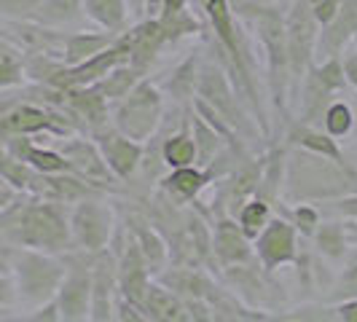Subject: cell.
<instances>
[{
  "label": "cell",
  "instance_id": "obj_18",
  "mask_svg": "<svg viewBox=\"0 0 357 322\" xmlns=\"http://www.w3.org/2000/svg\"><path fill=\"white\" fill-rule=\"evenodd\" d=\"M75 8H78V0H43L38 11H40V19L46 22H65L75 14Z\"/></svg>",
  "mask_w": 357,
  "mask_h": 322
},
{
  "label": "cell",
  "instance_id": "obj_15",
  "mask_svg": "<svg viewBox=\"0 0 357 322\" xmlns=\"http://www.w3.org/2000/svg\"><path fill=\"white\" fill-rule=\"evenodd\" d=\"M167 185L178 194V197H185V199H191L194 194H197L199 188L204 185V178L199 175L197 169H188V167H180L178 172L172 175V178L167 180Z\"/></svg>",
  "mask_w": 357,
  "mask_h": 322
},
{
  "label": "cell",
  "instance_id": "obj_5",
  "mask_svg": "<svg viewBox=\"0 0 357 322\" xmlns=\"http://www.w3.org/2000/svg\"><path fill=\"white\" fill-rule=\"evenodd\" d=\"M73 231L86 250H100L107 239V213L91 201L81 204L73 217Z\"/></svg>",
  "mask_w": 357,
  "mask_h": 322
},
{
  "label": "cell",
  "instance_id": "obj_29",
  "mask_svg": "<svg viewBox=\"0 0 357 322\" xmlns=\"http://www.w3.org/2000/svg\"><path fill=\"white\" fill-rule=\"evenodd\" d=\"M56 312H59V304L54 301V304H49L46 309H43V312H38V314H33V320H56V317H59Z\"/></svg>",
  "mask_w": 357,
  "mask_h": 322
},
{
  "label": "cell",
  "instance_id": "obj_17",
  "mask_svg": "<svg viewBox=\"0 0 357 322\" xmlns=\"http://www.w3.org/2000/svg\"><path fill=\"white\" fill-rule=\"evenodd\" d=\"M105 38L100 36H73L68 40V62H78V59H89L97 49H102Z\"/></svg>",
  "mask_w": 357,
  "mask_h": 322
},
{
  "label": "cell",
  "instance_id": "obj_3",
  "mask_svg": "<svg viewBox=\"0 0 357 322\" xmlns=\"http://www.w3.org/2000/svg\"><path fill=\"white\" fill-rule=\"evenodd\" d=\"M159 94L153 86H137L135 94L119 110V129H124L132 140H143L159 121Z\"/></svg>",
  "mask_w": 357,
  "mask_h": 322
},
{
  "label": "cell",
  "instance_id": "obj_12",
  "mask_svg": "<svg viewBox=\"0 0 357 322\" xmlns=\"http://www.w3.org/2000/svg\"><path fill=\"white\" fill-rule=\"evenodd\" d=\"M215 247H218L220 258H223L226 263L242 261V258L250 255V252H248V245H245V239H242V233L236 231L231 223H223V226H220L218 239H215Z\"/></svg>",
  "mask_w": 357,
  "mask_h": 322
},
{
  "label": "cell",
  "instance_id": "obj_32",
  "mask_svg": "<svg viewBox=\"0 0 357 322\" xmlns=\"http://www.w3.org/2000/svg\"><path fill=\"white\" fill-rule=\"evenodd\" d=\"M344 285H347V287H355V290H357V263L352 268H349V271H347V277H344Z\"/></svg>",
  "mask_w": 357,
  "mask_h": 322
},
{
  "label": "cell",
  "instance_id": "obj_30",
  "mask_svg": "<svg viewBox=\"0 0 357 322\" xmlns=\"http://www.w3.org/2000/svg\"><path fill=\"white\" fill-rule=\"evenodd\" d=\"M341 317H344V320H357V301L341 306Z\"/></svg>",
  "mask_w": 357,
  "mask_h": 322
},
{
  "label": "cell",
  "instance_id": "obj_1",
  "mask_svg": "<svg viewBox=\"0 0 357 322\" xmlns=\"http://www.w3.org/2000/svg\"><path fill=\"white\" fill-rule=\"evenodd\" d=\"M8 226H11L8 236L27 247L62 250L70 239L62 215L56 213V207L52 204H27L22 210H11Z\"/></svg>",
  "mask_w": 357,
  "mask_h": 322
},
{
  "label": "cell",
  "instance_id": "obj_27",
  "mask_svg": "<svg viewBox=\"0 0 357 322\" xmlns=\"http://www.w3.org/2000/svg\"><path fill=\"white\" fill-rule=\"evenodd\" d=\"M11 301H14V285L6 274H0V306L11 304Z\"/></svg>",
  "mask_w": 357,
  "mask_h": 322
},
{
  "label": "cell",
  "instance_id": "obj_9",
  "mask_svg": "<svg viewBox=\"0 0 357 322\" xmlns=\"http://www.w3.org/2000/svg\"><path fill=\"white\" fill-rule=\"evenodd\" d=\"M102 151H105V161H110V167L119 172V175H129L137 161H140V145L129 143L121 135H102Z\"/></svg>",
  "mask_w": 357,
  "mask_h": 322
},
{
  "label": "cell",
  "instance_id": "obj_33",
  "mask_svg": "<svg viewBox=\"0 0 357 322\" xmlns=\"http://www.w3.org/2000/svg\"><path fill=\"white\" fill-rule=\"evenodd\" d=\"M135 3H137V6H140V3H143V0H135Z\"/></svg>",
  "mask_w": 357,
  "mask_h": 322
},
{
  "label": "cell",
  "instance_id": "obj_19",
  "mask_svg": "<svg viewBox=\"0 0 357 322\" xmlns=\"http://www.w3.org/2000/svg\"><path fill=\"white\" fill-rule=\"evenodd\" d=\"M325 124H328V132L331 135H347L349 129H352V113H349V107L336 102V105L328 107V116H325Z\"/></svg>",
  "mask_w": 357,
  "mask_h": 322
},
{
  "label": "cell",
  "instance_id": "obj_28",
  "mask_svg": "<svg viewBox=\"0 0 357 322\" xmlns=\"http://www.w3.org/2000/svg\"><path fill=\"white\" fill-rule=\"evenodd\" d=\"M344 75L352 81V86L357 89V56H349V59L344 62Z\"/></svg>",
  "mask_w": 357,
  "mask_h": 322
},
{
  "label": "cell",
  "instance_id": "obj_2",
  "mask_svg": "<svg viewBox=\"0 0 357 322\" xmlns=\"http://www.w3.org/2000/svg\"><path fill=\"white\" fill-rule=\"evenodd\" d=\"M14 268H17L22 298L33 301V304L46 301L59 287V279H62V266L49 261L46 255H38V252H17Z\"/></svg>",
  "mask_w": 357,
  "mask_h": 322
},
{
  "label": "cell",
  "instance_id": "obj_8",
  "mask_svg": "<svg viewBox=\"0 0 357 322\" xmlns=\"http://www.w3.org/2000/svg\"><path fill=\"white\" fill-rule=\"evenodd\" d=\"M89 287L91 285L84 271H73L68 277V282L59 287V301L56 304H59L62 317L78 320V317L86 314V309H89Z\"/></svg>",
  "mask_w": 357,
  "mask_h": 322
},
{
  "label": "cell",
  "instance_id": "obj_22",
  "mask_svg": "<svg viewBox=\"0 0 357 322\" xmlns=\"http://www.w3.org/2000/svg\"><path fill=\"white\" fill-rule=\"evenodd\" d=\"M22 65H19L14 56L8 59H0V89H8V86H17L22 84Z\"/></svg>",
  "mask_w": 357,
  "mask_h": 322
},
{
  "label": "cell",
  "instance_id": "obj_6",
  "mask_svg": "<svg viewBox=\"0 0 357 322\" xmlns=\"http://www.w3.org/2000/svg\"><path fill=\"white\" fill-rule=\"evenodd\" d=\"M43 129L65 132V126H59L49 113H43L40 107L33 105H19L0 118L3 135H30V132H43Z\"/></svg>",
  "mask_w": 357,
  "mask_h": 322
},
{
  "label": "cell",
  "instance_id": "obj_14",
  "mask_svg": "<svg viewBox=\"0 0 357 322\" xmlns=\"http://www.w3.org/2000/svg\"><path fill=\"white\" fill-rule=\"evenodd\" d=\"M145 304H148L151 312H156V317H167V320H183V317H185L183 306H180L169 293L156 290V287H151V290L145 293Z\"/></svg>",
  "mask_w": 357,
  "mask_h": 322
},
{
  "label": "cell",
  "instance_id": "obj_25",
  "mask_svg": "<svg viewBox=\"0 0 357 322\" xmlns=\"http://www.w3.org/2000/svg\"><path fill=\"white\" fill-rule=\"evenodd\" d=\"M197 135H199V140H202V156L207 159V156L215 151V145H218V137H215L210 129H204L199 121H197Z\"/></svg>",
  "mask_w": 357,
  "mask_h": 322
},
{
  "label": "cell",
  "instance_id": "obj_26",
  "mask_svg": "<svg viewBox=\"0 0 357 322\" xmlns=\"http://www.w3.org/2000/svg\"><path fill=\"white\" fill-rule=\"evenodd\" d=\"M296 217H298V226H301V229H304L306 233H312L314 231V223H317V215H314V210H298V213H296Z\"/></svg>",
  "mask_w": 357,
  "mask_h": 322
},
{
  "label": "cell",
  "instance_id": "obj_20",
  "mask_svg": "<svg viewBox=\"0 0 357 322\" xmlns=\"http://www.w3.org/2000/svg\"><path fill=\"white\" fill-rule=\"evenodd\" d=\"M298 143L306 145L309 151H317V153H325V156H331V159L341 161V153L336 143L331 140V137H325V135H314V132H301L298 135Z\"/></svg>",
  "mask_w": 357,
  "mask_h": 322
},
{
  "label": "cell",
  "instance_id": "obj_10",
  "mask_svg": "<svg viewBox=\"0 0 357 322\" xmlns=\"http://www.w3.org/2000/svg\"><path fill=\"white\" fill-rule=\"evenodd\" d=\"M65 156L70 159V167H75L78 172H86L89 178H105V167L97 156V151L86 143H68L65 148Z\"/></svg>",
  "mask_w": 357,
  "mask_h": 322
},
{
  "label": "cell",
  "instance_id": "obj_7",
  "mask_svg": "<svg viewBox=\"0 0 357 322\" xmlns=\"http://www.w3.org/2000/svg\"><path fill=\"white\" fill-rule=\"evenodd\" d=\"M258 252L264 258L266 266H277V263H285L293 258L296 252V236H293V229L287 223H271L268 231L261 236L258 242Z\"/></svg>",
  "mask_w": 357,
  "mask_h": 322
},
{
  "label": "cell",
  "instance_id": "obj_4",
  "mask_svg": "<svg viewBox=\"0 0 357 322\" xmlns=\"http://www.w3.org/2000/svg\"><path fill=\"white\" fill-rule=\"evenodd\" d=\"M314 22H317L314 8L306 0H298L290 17V27H287V62L296 75L304 70L309 54L314 49V33H317Z\"/></svg>",
  "mask_w": 357,
  "mask_h": 322
},
{
  "label": "cell",
  "instance_id": "obj_24",
  "mask_svg": "<svg viewBox=\"0 0 357 322\" xmlns=\"http://www.w3.org/2000/svg\"><path fill=\"white\" fill-rule=\"evenodd\" d=\"M339 14V0H322V3H317L314 6V17H317V22H331V19Z\"/></svg>",
  "mask_w": 357,
  "mask_h": 322
},
{
  "label": "cell",
  "instance_id": "obj_13",
  "mask_svg": "<svg viewBox=\"0 0 357 322\" xmlns=\"http://www.w3.org/2000/svg\"><path fill=\"white\" fill-rule=\"evenodd\" d=\"M91 19H97L102 27L116 30L124 22V0H84Z\"/></svg>",
  "mask_w": 357,
  "mask_h": 322
},
{
  "label": "cell",
  "instance_id": "obj_11",
  "mask_svg": "<svg viewBox=\"0 0 357 322\" xmlns=\"http://www.w3.org/2000/svg\"><path fill=\"white\" fill-rule=\"evenodd\" d=\"M0 178L6 180L11 188H17V191H24V188L30 185V180H33V172H30L27 161L17 159L11 151L0 148Z\"/></svg>",
  "mask_w": 357,
  "mask_h": 322
},
{
  "label": "cell",
  "instance_id": "obj_21",
  "mask_svg": "<svg viewBox=\"0 0 357 322\" xmlns=\"http://www.w3.org/2000/svg\"><path fill=\"white\" fill-rule=\"evenodd\" d=\"M268 217V207L266 204H261V201H252V204H248L245 207V213H242V226H245V231L255 233V229H261L264 223H266Z\"/></svg>",
  "mask_w": 357,
  "mask_h": 322
},
{
  "label": "cell",
  "instance_id": "obj_31",
  "mask_svg": "<svg viewBox=\"0 0 357 322\" xmlns=\"http://www.w3.org/2000/svg\"><path fill=\"white\" fill-rule=\"evenodd\" d=\"M183 3H185V0H164V8H167V14L172 17V14H178L180 8H183Z\"/></svg>",
  "mask_w": 357,
  "mask_h": 322
},
{
  "label": "cell",
  "instance_id": "obj_23",
  "mask_svg": "<svg viewBox=\"0 0 357 322\" xmlns=\"http://www.w3.org/2000/svg\"><path fill=\"white\" fill-rule=\"evenodd\" d=\"M317 242H320L322 250L331 252V255H341V252H344V239H341V231L336 226L322 229L320 236H317Z\"/></svg>",
  "mask_w": 357,
  "mask_h": 322
},
{
  "label": "cell",
  "instance_id": "obj_16",
  "mask_svg": "<svg viewBox=\"0 0 357 322\" xmlns=\"http://www.w3.org/2000/svg\"><path fill=\"white\" fill-rule=\"evenodd\" d=\"M164 156H167V164L172 167H188L197 156V145L188 137H172L164 145Z\"/></svg>",
  "mask_w": 357,
  "mask_h": 322
}]
</instances>
